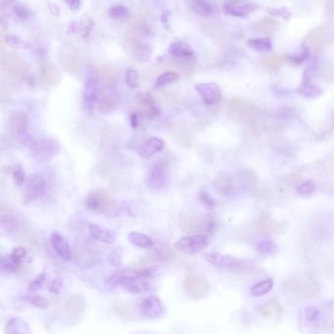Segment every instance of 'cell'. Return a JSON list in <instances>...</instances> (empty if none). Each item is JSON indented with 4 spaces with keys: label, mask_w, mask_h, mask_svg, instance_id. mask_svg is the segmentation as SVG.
<instances>
[{
    "label": "cell",
    "mask_w": 334,
    "mask_h": 334,
    "mask_svg": "<svg viewBox=\"0 0 334 334\" xmlns=\"http://www.w3.org/2000/svg\"><path fill=\"white\" fill-rule=\"evenodd\" d=\"M319 283L308 274H296L288 278L283 284V291L291 296L309 298L319 292Z\"/></svg>",
    "instance_id": "6da1fadb"
},
{
    "label": "cell",
    "mask_w": 334,
    "mask_h": 334,
    "mask_svg": "<svg viewBox=\"0 0 334 334\" xmlns=\"http://www.w3.org/2000/svg\"><path fill=\"white\" fill-rule=\"evenodd\" d=\"M1 71L10 80L20 81L28 74V66L24 59L15 52L5 51L1 56Z\"/></svg>",
    "instance_id": "7a4b0ae2"
},
{
    "label": "cell",
    "mask_w": 334,
    "mask_h": 334,
    "mask_svg": "<svg viewBox=\"0 0 334 334\" xmlns=\"http://www.w3.org/2000/svg\"><path fill=\"white\" fill-rule=\"evenodd\" d=\"M28 127H29V120L25 113L15 111L10 114L7 121L8 133L10 134L11 137L16 138L21 144L30 148L35 140H33L32 137L29 134Z\"/></svg>",
    "instance_id": "3957f363"
},
{
    "label": "cell",
    "mask_w": 334,
    "mask_h": 334,
    "mask_svg": "<svg viewBox=\"0 0 334 334\" xmlns=\"http://www.w3.org/2000/svg\"><path fill=\"white\" fill-rule=\"evenodd\" d=\"M86 205L92 212L112 215L116 211L117 205L112 194L106 189L95 188L90 191L86 199Z\"/></svg>",
    "instance_id": "277c9868"
},
{
    "label": "cell",
    "mask_w": 334,
    "mask_h": 334,
    "mask_svg": "<svg viewBox=\"0 0 334 334\" xmlns=\"http://www.w3.org/2000/svg\"><path fill=\"white\" fill-rule=\"evenodd\" d=\"M180 227L184 232L194 233L207 231L211 233L216 224L213 221H207L197 213L192 212L190 210L183 211L180 215Z\"/></svg>",
    "instance_id": "5b68a950"
},
{
    "label": "cell",
    "mask_w": 334,
    "mask_h": 334,
    "mask_svg": "<svg viewBox=\"0 0 334 334\" xmlns=\"http://www.w3.org/2000/svg\"><path fill=\"white\" fill-rule=\"evenodd\" d=\"M35 161L38 163L49 162L61 151L60 143L54 138H44L34 141L30 147Z\"/></svg>",
    "instance_id": "8992f818"
},
{
    "label": "cell",
    "mask_w": 334,
    "mask_h": 334,
    "mask_svg": "<svg viewBox=\"0 0 334 334\" xmlns=\"http://www.w3.org/2000/svg\"><path fill=\"white\" fill-rule=\"evenodd\" d=\"M59 61L62 67L71 74H76L82 66V55L76 46L64 43L59 51Z\"/></svg>",
    "instance_id": "52a82bcc"
},
{
    "label": "cell",
    "mask_w": 334,
    "mask_h": 334,
    "mask_svg": "<svg viewBox=\"0 0 334 334\" xmlns=\"http://www.w3.org/2000/svg\"><path fill=\"white\" fill-rule=\"evenodd\" d=\"M183 286L187 296L193 299H204L210 293V283L208 279L199 273L187 274Z\"/></svg>",
    "instance_id": "ba28073f"
},
{
    "label": "cell",
    "mask_w": 334,
    "mask_h": 334,
    "mask_svg": "<svg viewBox=\"0 0 334 334\" xmlns=\"http://www.w3.org/2000/svg\"><path fill=\"white\" fill-rule=\"evenodd\" d=\"M210 243L209 237L205 234H193L180 238L175 243V248L185 254L194 255L205 250Z\"/></svg>",
    "instance_id": "9c48e42d"
},
{
    "label": "cell",
    "mask_w": 334,
    "mask_h": 334,
    "mask_svg": "<svg viewBox=\"0 0 334 334\" xmlns=\"http://www.w3.org/2000/svg\"><path fill=\"white\" fill-rule=\"evenodd\" d=\"M204 259L214 267L228 272H241L246 267L245 263L241 260L231 256H226L217 252L206 254Z\"/></svg>",
    "instance_id": "30bf717a"
},
{
    "label": "cell",
    "mask_w": 334,
    "mask_h": 334,
    "mask_svg": "<svg viewBox=\"0 0 334 334\" xmlns=\"http://www.w3.org/2000/svg\"><path fill=\"white\" fill-rule=\"evenodd\" d=\"M86 310V301L79 295H72L66 299L63 306V315L70 324H76Z\"/></svg>",
    "instance_id": "8fae6325"
},
{
    "label": "cell",
    "mask_w": 334,
    "mask_h": 334,
    "mask_svg": "<svg viewBox=\"0 0 334 334\" xmlns=\"http://www.w3.org/2000/svg\"><path fill=\"white\" fill-rule=\"evenodd\" d=\"M139 312L146 319H160L166 315V308L158 296L150 295L141 300Z\"/></svg>",
    "instance_id": "7c38bea8"
},
{
    "label": "cell",
    "mask_w": 334,
    "mask_h": 334,
    "mask_svg": "<svg viewBox=\"0 0 334 334\" xmlns=\"http://www.w3.org/2000/svg\"><path fill=\"white\" fill-rule=\"evenodd\" d=\"M46 182L45 178L40 175H31L23 193V202L28 204L36 199L43 197L46 194Z\"/></svg>",
    "instance_id": "4fadbf2b"
},
{
    "label": "cell",
    "mask_w": 334,
    "mask_h": 334,
    "mask_svg": "<svg viewBox=\"0 0 334 334\" xmlns=\"http://www.w3.org/2000/svg\"><path fill=\"white\" fill-rule=\"evenodd\" d=\"M152 270H132V269H124V270H119L113 273L109 277V283L112 285L117 284H123L126 282L138 280V279H146L151 275Z\"/></svg>",
    "instance_id": "5bb4252c"
},
{
    "label": "cell",
    "mask_w": 334,
    "mask_h": 334,
    "mask_svg": "<svg viewBox=\"0 0 334 334\" xmlns=\"http://www.w3.org/2000/svg\"><path fill=\"white\" fill-rule=\"evenodd\" d=\"M195 90L207 105H215L222 99V91L218 85L204 82L195 86Z\"/></svg>",
    "instance_id": "9a60e30c"
},
{
    "label": "cell",
    "mask_w": 334,
    "mask_h": 334,
    "mask_svg": "<svg viewBox=\"0 0 334 334\" xmlns=\"http://www.w3.org/2000/svg\"><path fill=\"white\" fill-rule=\"evenodd\" d=\"M256 7L254 3L247 0H230L224 5L223 10L227 15L243 18L248 15L250 11L255 10Z\"/></svg>",
    "instance_id": "2e32d148"
},
{
    "label": "cell",
    "mask_w": 334,
    "mask_h": 334,
    "mask_svg": "<svg viewBox=\"0 0 334 334\" xmlns=\"http://www.w3.org/2000/svg\"><path fill=\"white\" fill-rule=\"evenodd\" d=\"M27 256V251L24 247H16L8 257L1 258V271L5 273H13L18 269L21 262Z\"/></svg>",
    "instance_id": "e0dca14e"
},
{
    "label": "cell",
    "mask_w": 334,
    "mask_h": 334,
    "mask_svg": "<svg viewBox=\"0 0 334 334\" xmlns=\"http://www.w3.org/2000/svg\"><path fill=\"white\" fill-rule=\"evenodd\" d=\"M84 104L86 109L92 110V108L97 102L99 98V85H98V77L90 76L85 86L84 90Z\"/></svg>",
    "instance_id": "ac0fdd59"
},
{
    "label": "cell",
    "mask_w": 334,
    "mask_h": 334,
    "mask_svg": "<svg viewBox=\"0 0 334 334\" xmlns=\"http://www.w3.org/2000/svg\"><path fill=\"white\" fill-rule=\"evenodd\" d=\"M167 171L162 165H155L148 172L146 183L149 188L158 190L165 186L167 182Z\"/></svg>",
    "instance_id": "d6986e66"
},
{
    "label": "cell",
    "mask_w": 334,
    "mask_h": 334,
    "mask_svg": "<svg viewBox=\"0 0 334 334\" xmlns=\"http://www.w3.org/2000/svg\"><path fill=\"white\" fill-rule=\"evenodd\" d=\"M165 148V142L159 137H153L146 139L138 148V155L148 159Z\"/></svg>",
    "instance_id": "ffe728a7"
},
{
    "label": "cell",
    "mask_w": 334,
    "mask_h": 334,
    "mask_svg": "<svg viewBox=\"0 0 334 334\" xmlns=\"http://www.w3.org/2000/svg\"><path fill=\"white\" fill-rule=\"evenodd\" d=\"M50 242L53 249L61 259L66 261L71 259V247L64 235H62L58 231H53L50 235Z\"/></svg>",
    "instance_id": "44dd1931"
},
{
    "label": "cell",
    "mask_w": 334,
    "mask_h": 334,
    "mask_svg": "<svg viewBox=\"0 0 334 334\" xmlns=\"http://www.w3.org/2000/svg\"><path fill=\"white\" fill-rule=\"evenodd\" d=\"M254 228L264 233H274L278 234L282 225L274 221L273 218L266 213H263L258 219L254 222Z\"/></svg>",
    "instance_id": "7402d4cb"
},
{
    "label": "cell",
    "mask_w": 334,
    "mask_h": 334,
    "mask_svg": "<svg viewBox=\"0 0 334 334\" xmlns=\"http://www.w3.org/2000/svg\"><path fill=\"white\" fill-rule=\"evenodd\" d=\"M169 53L172 55V57L182 60L190 61L195 56L192 47L181 40L174 41L173 44H171L169 48Z\"/></svg>",
    "instance_id": "603a6c76"
},
{
    "label": "cell",
    "mask_w": 334,
    "mask_h": 334,
    "mask_svg": "<svg viewBox=\"0 0 334 334\" xmlns=\"http://www.w3.org/2000/svg\"><path fill=\"white\" fill-rule=\"evenodd\" d=\"M89 231L91 233V236L100 241V242L108 243V244H112V243L116 241V234L114 231L107 229L105 228H102L98 225H90L89 226Z\"/></svg>",
    "instance_id": "cb8c5ba5"
},
{
    "label": "cell",
    "mask_w": 334,
    "mask_h": 334,
    "mask_svg": "<svg viewBox=\"0 0 334 334\" xmlns=\"http://www.w3.org/2000/svg\"><path fill=\"white\" fill-rule=\"evenodd\" d=\"M31 332L30 324L21 318H10L5 324V333L29 334Z\"/></svg>",
    "instance_id": "d4e9b609"
},
{
    "label": "cell",
    "mask_w": 334,
    "mask_h": 334,
    "mask_svg": "<svg viewBox=\"0 0 334 334\" xmlns=\"http://www.w3.org/2000/svg\"><path fill=\"white\" fill-rule=\"evenodd\" d=\"M214 187L219 193L224 195H231L235 190L233 179L225 174H222L215 179Z\"/></svg>",
    "instance_id": "484cf974"
},
{
    "label": "cell",
    "mask_w": 334,
    "mask_h": 334,
    "mask_svg": "<svg viewBox=\"0 0 334 334\" xmlns=\"http://www.w3.org/2000/svg\"><path fill=\"white\" fill-rule=\"evenodd\" d=\"M98 80L107 88L113 87L116 85L118 79V72L115 68L111 66H103L98 72Z\"/></svg>",
    "instance_id": "4316f807"
},
{
    "label": "cell",
    "mask_w": 334,
    "mask_h": 334,
    "mask_svg": "<svg viewBox=\"0 0 334 334\" xmlns=\"http://www.w3.org/2000/svg\"><path fill=\"white\" fill-rule=\"evenodd\" d=\"M153 48L147 43H137L134 48V57L139 63H146L150 60Z\"/></svg>",
    "instance_id": "83f0119b"
},
{
    "label": "cell",
    "mask_w": 334,
    "mask_h": 334,
    "mask_svg": "<svg viewBox=\"0 0 334 334\" xmlns=\"http://www.w3.org/2000/svg\"><path fill=\"white\" fill-rule=\"evenodd\" d=\"M173 136L175 140L183 147H190L192 144V136L190 131L184 126H179L173 131Z\"/></svg>",
    "instance_id": "f1b7e54d"
},
{
    "label": "cell",
    "mask_w": 334,
    "mask_h": 334,
    "mask_svg": "<svg viewBox=\"0 0 334 334\" xmlns=\"http://www.w3.org/2000/svg\"><path fill=\"white\" fill-rule=\"evenodd\" d=\"M282 307L277 301H269L260 308V313L266 318H278L282 315Z\"/></svg>",
    "instance_id": "f546056e"
},
{
    "label": "cell",
    "mask_w": 334,
    "mask_h": 334,
    "mask_svg": "<svg viewBox=\"0 0 334 334\" xmlns=\"http://www.w3.org/2000/svg\"><path fill=\"white\" fill-rule=\"evenodd\" d=\"M257 181H258V179H257L255 173L250 170L244 169L238 173L239 185L246 190H249V189L253 188L254 186H256Z\"/></svg>",
    "instance_id": "4dcf8cb0"
},
{
    "label": "cell",
    "mask_w": 334,
    "mask_h": 334,
    "mask_svg": "<svg viewBox=\"0 0 334 334\" xmlns=\"http://www.w3.org/2000/svg\"><path fill=\"white\" fill-rule=\"evenodd\" d=\"M128 238H129L130 242L134 244L135 246L139 247V248L148 249V248L153 247V245H154L153 239L150 236H148L146 234H143V233H140V232L133 231L129 234Z\"/></svg>",
    "instance_id": "1f68e13d"
},
{
    "label": "cell",
    "mask_w": 334,
    "mask_h": 334,
    "mask_svg": "<svg viewBox=\"0 0 334 334\" xmlns=\"http://www.w3.org/2000/svg\"><path fill=\"white\" fill-rule=\"evenodd\" d=\"M59 73L52 66H46L40 72V80L46 86H54L59 81Z\"/></svg>",
    "instance_id": "d6a6232c"
},
{
    "label": "cell",
    "mask_w": 334,
    "mask_h": 334,
    "mask_svg": "<svg viewBox=\"0 0 334 334\" xmlns=\"http://www.w3.org/2000/svg\"><path fill=\"white\" fill-rule=\"evenodd\" d=\"M189 5L197 15L206 17L213 13V6L207 0H189Z\"/></svg>",
    "instance_id": "836d02e7"
},
{
    "label": "cell",
    "mask_w": 334,
    "mask_h": 334,
    "mask_svg": "<svg viewBox=\"0 0 334 334\" xmlns=\"http://www.w3.org/2000/svg\"><path fill=\"white\" fill-rule=\"evenodd\" d=\"M273 285H274V282H273V279L272 278H268L266 280L260 281L258 283L254 284L250 288L249 292L254 297H261V296L266 295L269 292H271L272 289L273 288Z\"/></svg>",
    "instance_id": "e575fe53"
},
{
    "label": "cell",
    "mask_w": 334,
    "mask_h": 334,
    "mask_svg": "<svg viewBox=\"0 0 334 334\" xmlns=\"http://www.w3.org/2000/svg\"><path fill=\"white\" fill-rule=\"evenodd\" d=\"M138 101L141 105L145 106L147 115L150 117H154L158 115V109L155 106V101L149 93H140L138 94Z\"/></svg>",
    "instance_id": "d590c367"
},
{
    "label": "cell",
    "mask_w": 334,
    "mask_h": 334,
    "mask_svg": "<svg viewBox=\"0 0 334 334\" xmlns=\"http://www.w3.org/2000/svg\"><path fill=\"white\" fill-rule=\"evenodd\" d=\"M122 286H123V289L126 291H128L130 293H134V294L142 293V292H145V291L150 289V284L143 281V279H138V280L126 282V283L122 284Z\"/></svg>",
    "instance_id": "8d00e7d4"
},
{
    "label": "cell",
    "mask_w": 334,
    "mask_h": 334,
    "mask_svg": "<svg viewBox=\"0 0 334 334\" xmlns=\"http://www.w3.org/2000/svg\"><path fill=\"white\" fill-rule=\"evenodd\" d=\"M256 249L262 255H273L278 250V246L273 240L262 239L256 244Z\"/></svg>",
    "instance_id": "74e56055"
},
{
    "label": "cell",
    "mask_w": 334,
    "mask_h": 334,
    "mask_svg": "<svg viewBox=\"0 0 334 334\" xmlns=\"http://www.w3.org/2000/svg\"><path fill=\"white\" fill-rule=\"evenodd\" d=\"M1 226L4 230L8 232H12L18 229L20 226V222L17 216L7 213L6 215H2L1 217Z\"/></svg>",
    "instance_id": "f35d334b"
},
{
    "label": "cell",
    "mask_w": 334,
    "mask_h": 334,
    "mask_svg": "<svg viewBox=\"0 0 334 334\" xmlns=\"http://www.w3.org/2000/svg\"><path fill=\"white\" fill-rule=\"evenodd\" d=\"M248 46L259 52H270L273 49L270 38H253L248 41Z\"/></svg>",
    "instance_id": "ab89813d"
},
{
    "label": "cell",
    "mask_w": 334,
    "mask_h": 334,
    "mask_svg": "<svg viewBox=\"0 0 334 334\" xmlns=\"http://www.w3.org/2000/svg\"><path fill=\"white\" fill-rule=\"evenodd\" d=\"M179 76H180L179 74L174 71L162 74L157 78V80L155 82V89H161V88L166 87L168 85L176 82L179 79Z\"/></svg>",
    "instance_id": "60d3db41"
},
{
    "label": "cell",
    "mask_w": 334,
    "mask_h": 334,
    "mask_svg": "<svg viewBox=\"0 0 334 334\" xmlns=\"http://www.w3.org/2000/svg\"><path fill=\"white\" fill-rule=\"evenodd\" d=\"M116 314L122 319H131L133 317V308L129 302H117L114 306Z\"/></svg>",
    "instance_id": "b9f144b4"
},
{
    "label": "cell",
    "mask_w": 334,
    "mask_h": 334,
    "mask_svg": "<svg viewBox=\"0 0 334 334\" xmlns=\"http://www.w3.org/2000/svg\"><path fill=\"white\" fill-rule=\"evenodd\" d=\"M300 93L306 98H317L322 94V90L311 82H304L300 89Z\"/></svg>",
    "instance_id": "7bdbcfd3"
},
{
    "label": "cell",
    "mask_w": 334,
    "mask_h": 334,
    "mask_svg": "<svg viewBox=\"0 0 334 334\" xmlns=\"http://www.w3.org/2000/svg\"><path fill=\"white\" fill-rule=\"evenodd\" d=\"M6 45L16 49H27L30 47V44L18 35L8 34L5 37Z\"/></svg>",
    "instance_id": "ee69618b"
},
{
    "label": "cell",
    "mask_w": 334,
    "mask_h": 334,
    "mask_svg": "<svg viewBox=\"0 0 334 334\" xmlns=\"http://www.w3.org/2000/svg\"><path fill=\"white\" fill-rule=\"evenodd\" d=\"M117 107V101L115 98L111 96L103 97L98 105V109L102 114H109L113 112Z\"/></svg>",
    "instance_id": "f6af8a7d"
},
{
    "label": "cell",
    "mask_w": 334,
    "mask_h": 334,
    "mask_svg": "<svg viewBox=\"0 0 334 334\" xmlns=\"http://www.w3.org/2000/svg\"><path fill=\"white\" fill-rule=\"evenodd\" d=\"M316 188H317L316 183L311 180H308L299 183L296 186V191L302 196H309L315 192Z\"/></svg>",
    "instance_id": "bcb514c9"
},
{
    "label": "cell",
    "mask_w": 334,
    "mask_h": 334,
    "mask_svg": "<svg viewBox=\"0 0 334 334\" xmlns=\"http://www.w3.org/2000/svg\"><path fill=\"white\" fill-rule=\"evenodd\" d=\"M109 16L110 18H112L113 20H124L127 18H129L130 13L128 8L123 7V6H114L109 10Z\"/></svg>",
    "instance_id": "7dc6e473"
},
{
    "label": "cell",
    "mask_w": 334,
    "mask_h": 334,
    "mask_svg": "<svg viewBox=\"0 0 334 334\" xmlns=\"http://www.w3.org/2000/svg\"><path fill=\"white\" fill-rule=\"evenodd\" d=\"M12 177H13V181L17 186H22L26 182V174H25L23 168L19 165H17L13 169Z\"/></svg>",
    "instance_id": "c3c4849f"
},
{
    "label": "cell",
    "mask_w": 334,
    "mask_h": 334,
    "mask_svg": "<svg viewBox=\"0 0 334 334\" xmlns=\"http://www.w3.org/2000/svg\"><path fill=\"white\" fill-rule=\"evenodd\" d=\"M198 198L200 200V202L207 208L209 209H214L216 207V201L211 197V195L206 191V190H201L199 192Z\"/></svg>",
    "instance_id": "681fc988"
},
{
    "label": "cell",
    "mask_w": 334,
    "mask_h": 334,
    "mask_svg": "<svg viewBox=\"0 0 334 334\" xmlns=\"http://www.w3.org/2000/svg\"><path fill=\"white\" fill-rule=\"evenodd\" d=\"M320 312L316 307H307L304 311V317L306 320L313 322L320 319Z\"/></svg>",
    "instance_id": "f907efd6"
},
{
    "label": "cell",
    "mask_w": 334,
    "mask_h": 334,
    "mask_svg": "<svg viewBox=\"0 0 334 334\" xmlns=\"http://www.w3.org/2000/svg\"><path fill=\"white\" fill-rule=\"evenodd\" d=\"M46 279H47V275L46 273H40L39 275H37L29 285V290L31 292H35L37 290L41 288L45 283H46Z\"/></svg>",
    "instance_id": "816d5d0a"
},
{
    "label": "cell",
    "mask_w": 334,
    "mask_h": 334,
    "mask_svg": "<svg viewBox=\"0 0 334 334\" xmlns=\"http://www.w3.org/2000/svg\"><path fill=\"white\" fill-rule=\"evenodd\" d=\"M27 299H28V301L30 304H32L33 306H35L38 309L46 310V309L49 308V301L46 298H44V297H40V296H29Z\"/></svg>",
    "instance_id": "f5cc1de1"
},
{
    "label": "cell",
    "mask_w": 334,
    "mask_h": 334,
    "mask_svg": "<svg viewBox=\"0 0 334 334\" xmlns=\"http://www.w3.org/2000/svg\"><path fill=\"white\" fill-rule=\"evenodd\" d=\"M126 81L127 85L131 88V89H136L138 86L139 82V76H138V73L136 70H129L126 74Z\"/></svg>",
    "instance_id": "db71d44e"
},
{
    "label": "cell",
    "mask_w": 334,
    "mask_h": 334,
    "mask_svg": "<svg viewBox=\"0 0 334 334\" xmlns=\"http://www.w3.org/2000/svg\"><path fill=\"white\" fill-rule=\"evenodd\" d=\"M309 55H310V51H309L308 47L306 46H304L301 53H300L299 55L292 56V57L290 58V60L292 61V63H294V64H296V65H300V64H302L304 61L306 60V59L309 57Z\"/></svg>",
    "instance_id": "11a10c76"
},
{
    "label": "cell",
    "mask_w": 334,
    "mask_h": 334,
    "mask_svg": "<svg viewBox=\"0 0 334 334\" xmlns=\"http://www.w3.org/2000/svg\"><path fill=\"white\" fill-rule=\"evenodd\" d=\"M63 289H64V282L60 278L53 279L49 286V291L54 294H60Z\"/></svg>",
    "instance_id": "9f6ffc18"
},
{
    "label": "cell",
    "mask_w": 334,
    "mask_h": 334,
    "mask_svg": "<svg viewBox=\"0 0 334 334\" xmlns=\"http://www.w3.org/2000/svg\"><path fill=\"white\" fill-rule=\"evenodd\" d=\"M13 10H14V13H15L16 15L18 16L22 20H27V19H29L30 17V11L26 7H24L22 5H16V6H14V9Z\"/></svg>",
    "instance_id": "6f0895ef"
},
{
    "label": "cell",
    "mask_w": 334,
    "mask_h": 334,
    "mask_svg": "<svg viewBox=\"0 0 334 334\" xmlns=\"http://www.w3.org/2000/svg\"><path fill=\"white\" fill-rule=\"evenodd\" d=\"M108 263L113 267H120L121 265V257L117 252H111L107 257Z\"/></svg>",
    "instance_id": "680465c9"
},
{
    "label": "cell",
    "mask_w": 334,
    "mask_h": 334,
    "mask_svg": "<svg viewBox=\"0 0 334 334\" xmlns=\"http://www.w3.org/2000/svg\"><path fill=\"white\" fill-rule=\"evenodd\" d=\"M272 14H273V15L280 16V17H282V18H284V19L289 18V17L291 16L290 12H289L288 10H287L286 8H279V9H274L273 11H272Z\"/></svg>",
    "instance_id": "91938a15"
},
{
    "label": "cell",
    "mask_w": 334,
    "mask_h": 334,
    "mask_svg": "<svg viewBox=\"0 0 334 334\" xmlns=\"http://www.w3.org/2000/svg\"><path fill=\"white\" fill-rule=\"evenodd\" d=\"M66 4L72 10H77L80 7V0H65Z\"/></svg>",
    "instance_id": "94428289"
},
{
    "label": "cell",
    "mask_w": 334,
    "mask_h": 334,
    "mask_svg": "<svg viewBox=\"0 0 334 334\" xmlns=\"http://www.w3.org/2000/svg\"><path fill=\"white\" fill-rule=\"evenodd\" d=\"M132 126H133V128H137V117L136 114H133L132 115Z\"/></svg>",
    "instance_id": "6125c7cd"
}]
</instances>
